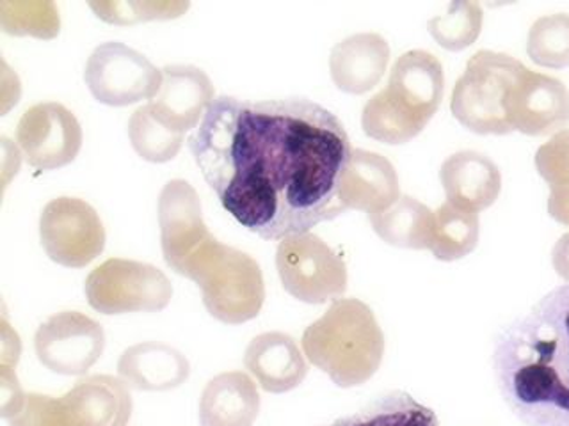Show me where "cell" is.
Returning <instances> with one entry per match:
<instances>
[{"mask_svg":"<svg viewBox=\"0 0 569 426\" xmlns=\"http://www.w3.org/2000/svg\"><path fill=\"white\" fill-rule=\"evenodd\" d=\"M189 148L222 209L260 239L305 235L347 210L340 183L351 141L333 112L307 98H216Z\"/></svg>","mask_w":569,"mask_h":426,"instance_id":"1","label":"cell"},{"mask_svg":"<svg viewBox=\"0 0 569 426\" xmlns=\"http://www.w3.org/2000/svg\"><path fill=\"white\" fill-rule=\"evenodd\" d=\"M493 372L527 426H569V284L551 290L498 334Z\"/></svg>","mask_w":569,"mask_h":426,"instance_id":"2","label":"cell"},{"mask_svg":"<svg viewBox=\"0 0 569 426\" xmlns=\"http://www.w3.org/2000/svg\"><path fill=\"white\" fill-rule=\"evenodd\" d=\"M159 224L166 263L200 286L210 315L228 313L249 301L262 268L249 254L221 244L210 233L191 183H166L159 197Z\"/></svg>","mask_w":569,"mask_h":426,"instance_id":"3","label":"cell"},{"mask_svg":"<svg viewBox=\"0 0 569 426\" xmlns=\"http://www.w3.org/2000/svg\"><path fill=\"white\" fill-rule=\"evenodd\" d=\"M301 345L313 366L347 389L376 375L385 355V334L365 302L338 298L307 327Z\"/></svg>","mask_w":569,"mask_h":426,"instance_id":"4","label":"cell"},{"mask_svg":"<svg viewBox=\"0 0 569 426\" xmlns=\"http://www.w3.org/2000/svg\"><path fill=\"white\" fill-rule=\"evenodd\" d=\"M443 91V68L432 53L426 50L402 53L393 64L387 88L365 105L363 132L385 144L411 141L440 109Z\"/></svg>","mask_w":569,"mask_h":426,"instance_id":"5","label":"cell"},{"mask_svg":"<svg viewBox=\"0 0 569 426\" xmlns=\"http://www.w3.org/2000/svg\"><path fill=\"white\" fill-rule=\"evenodd\" d=\"M132 396L121 378L94 375L61 398L31 393L9 426H127Z\"/></svg>","mask_w":569,"mask_h":426,"instance_id":"6","label":"cell"},{"mask_svg":"<svg viewBox=\"0 0 569 426\" xmlns=\"http://www.w3.org/2000/svg\"><path fill=\"white\" fill-rule=\"evenodd\" d=\"M525 70L527 67L507 53L477 52L453 88L450 102L453 118L479 135L511 133L507 100Z\"/></svg>","mask_w":569,"mask_h":426,"instance_id":"7","label":"cell"},{"mask_svg":"<svg viewBox=\"0 0 569 426\" xmlns=\"http://www.w3.org/2000/svg\"><path fill=\"white\" fill-rule=\"evenodd\" d=\"M89 306L102 315L162 311L173 297L164 272L148 263L112 257L97 266L84 284Z\"/></svg>","mask_w":569,"mask_h":426,"instance_id":"8","label":"cell"},{"mask_svg":"<svg viewBox=\"0 0 569 426\" xmlns=\"http://www.w3.org/2000/svg\"><path fill=\"white\" fill-rule=\"evenodd\" d=\"M276 268L287 293L307 304L338 301L347 290L346 263L313 233L281 240Z\"/></svg>","mask_w":569,"mask_h":426,"instance_id":"9","label":"cell"},{"mask_svg":"<svg viewBox=\"0 0 569 426\" xmlns=\"http://www.w3.org/2000/svg\"><path fill=\"white\" fill-rule=\"evenodd\" d=\"M84 80L98 102L127 106L153 100L162 85V71L127 44L109 41L91 53Z\"/></svg>","mask_w":569,"mask_h":426,"instance_id":"10","label":"cell"},{"mask_svg":"<svg viewBox=\"0 0 569 426\" xmlns=\"http://www.w3.org/2000/svg\"><path fill=\"white\" fill-rule=\"evenodd\" d=\"M40 239L44 253L68 268H82L106 248V230L97 210L77 197H58L41 212Z\"/></svg>","mask_w":569,"mask_h":426,"instance_id":"11","label":"cell"},{"mask_svg":"<svg viewBox=\"0 0 569 426\" xmlns=\"http://www.w3.org/2000/svg\"><path fill=\"white\" fill-rule=\"evenodd\" d=\"M34 346L44 368L76 377L88 373L102 357L106 333L102 325L89 316L77 311H64L38 328Z\"/></svg>","mask_w":569,"mask_h":426,"instance_id":"12","label":"cell"},{"mask_svg":"<svg viewBox=\"0 0 569 426\" xmlns=\"http://www.w3.org/2000/svg\"><path fill=\"white\" fill-rule=\"evenodd\" d=\"M17 142L27 164L53 171L71 164L82 146V129L61 103H38L18 123Z\"/></svg>","mask_w":569,"mask_h":426,"instance_id":"13","label":"cell"},{"mask_svg":"<svg viewBox=\"0 0 569 426\" xmlns=\"http://www.w3.org/2000/svg\"><path fill=\"white\" fill-rule=\"evenodd\" d=\"M507 120L512 132L550 135L569 123V91L560 80L523 71L507 100Z\"/></svg>","mask_w":569,"mask_h":426,"instance_id":"14","label":"cell"},{"mask_svg":"<svg viewBox=\"0 0 569 426\" xmlns=\"http://www.w3.org/2000/svg\"><path fill=\"white\" fill-rule=\"evenodd\" d=\"M213 85L209 75L196 67H166L162 85L150 102L160 123L178 133L198 126L212 105Z\"/></svg>","mask_w":569,"mask_h":426,"instance_id":"15","label":"cell"},{"mask_svg":"<svg viewBox=\"0 0 569 426\" xmlns=\"http://www.w3.org/2000/svg\"><path fill=\"white\" fill-rule=\"evenodd\" d=\"M399 200V176L390 160L372 151L352 150L340 183L343 206L372 215L385 212Z\"/></svg>","mask_w":569,"mask_h":426,"instance_id":"16","label":"cell"},{"mask_svg":"<svg viewBox=\"0 0 569 426\" xmlns=\"http://www.w3.org/2000/svg\"><path fill=\"white\" fill-rule=\"evenodd\" d=\"M447 203L479 213L498 200L502 174L493 160L479 151H459L445 160L440 171Z\"/></svg>","mask_w":569,"mask_h":426,"instance_id":"17","label":"cell"},{"mask_svg":"<svg viewBox=\"0 0 569 426\" xmlns=\"http://www.w3.org/2000/svg\"><path fill=\"white\" fill-rule=\"evenodd\" d=\"M390 61V44L376 32H361L338 43L329 55L331 79L343 93L363 94L379 84Z\"/></svg>","mask_w":569,"mask_h":426,"instance_id":"18","label":"cell"},{"mask_svg":"<svg viewBox=\"0 0 569 426\" xmlns=\"http://www.w3.org/2000/svg\"><path fill=\"white\" fill-rule=\"evenodd\" d=\"M244 364L260 387L274 395L296 389L308 373V364L298 343L283 333L254 337L246 348Z\"/></svg>","mask_w":569,"mask_h":426,"instance_id":"19","label":"cell"},{"mask_svg":"<svg viewBox=\"0 0 569 426\" xmlns=\"http://www.w3.org/2000/svg\"><path fill=\"white\" fill-rule=\"evenodd\" d=\"M118 373L129 389L169 390L182 386L191 375L186 355L164 343L130 346L118 363Z\"/></svg>","mask_w":569,"mask_h":426,"instance_id":"20","label":"cell"},{"mask_svg":"<svg viewBox=\"0 0 569 426\" xmlns=\"http://www.w3.org/2000/svg\"><path fill=\"white\" fill-rule=\"evenodd\" d=\"M258 413L257 384L242 372L221 373L201 395V426H253Z\"/></svg>","mask_w":569,"mask_h":426,"instance_id":"21","label":"cell"},{"mask_svg":"<svg viewBox=\"0 0 569 426\" xmlns=\"http://www.w3.org/2000/svg\"><path fill=\"white\" fill-rule=\"evenodd\" d=\"M373 231L388 245L402 248H429L435 212L411 195H402L393 206L369 215Z\"/></svg>","mask_w":569,"mask_h":426,"instance_id":"22","label":"cell"},{"mask_svg":"<svg viewBox=\"0 0 569 426\" xmlns=\"http://www.w3.org/2000/svg\"><path fill=\"white\" fill-rule=\"evenodd\" d=\"M325 426H440V419L432 408L420 404L405 390H391L358 413Z\"/></svg>","mask_w":569,"mask_h":426,"instance_id":"23","label":"cell"},{"mask_svg":"<svg viewBox=\"0 0 569 426\" xmlns=\"http://www.w3.org/2000/svg\"><path fill=\"white\" fill-rule=\"evenodd\" d=\"M479 215L468 210L456 209L450 203L441 204L435 213L429 251L440 262H458L476 251L479 244Z\"/></svg>","mask_w":569,"mask_h":426,"instance_id":"24","label":"cell"},{"mask_svg":"<svg viewBox=\"0 0 569 426\" xmlns=\"http://www.w3.org/2000/svg\"><path fill=\"white\" fill-rule=\"evenodd\" d=\"M129 138L138 155L153 164H164L173 160L183 142V133L174 132L160 123L150 105L133 112L129 121Z\"/></svg>","mask_w":569,"mask_h":426,"instance_id":"25","label":"cell"},{"mask_svg":"<svg viewBox=\"0 0 569 426\" xmlns=\"http://www.w3.org/2000/svg\"><path fill=\"white\" fill-rule=\"evenodd\" d=\"M527 53L538 67H569V14H548L530 27Z\"/></svg>","mask_w":569,"mask_h":426,"instance_id":"26","label":"cell"},{"mask_svg":"<svg viewBox=\"0 0 569 426\" xmlns=\"http://www.w3.org/2000/svg\"><path fill=\"white\" fill-rule=\"evenodd\" d=\"M436 43L447 50L467 49L479 38L482 29V9L476 2H453L443 14L427 23Z\"/></svg>","mask_w":569,"mask_h":426,"instance_id":"27","label":"cell"},{"mask_svg":"<svg viewBox=\"0 0 569 426\" xmlns=\"http://www.w3.org/2000/svg\"><path fill=\"white\" fill-rule=\"evenodd\" d=\"M0 26L8 34L36 36L50 40L58 36L59 13L53 2H0Z\"/></svg>","mask_w":569,"mask_h":426,"instance_id":"28","label":"cell"},{"mask_svg":"<svg viewBox=\"0 0 569 426\" xmlns=\"http://www.w3.org/2000/svg\"><path fill=\"white\" fill-rule=\"evenodd\" d=\"M98 18L116 26L148 22V20H171L182 17L189 2H162V0H129V2H89Z\"/></svg>","mask_w":569,"mask_h":426,"instance_id":"29","label":"cell"},{"mask_svg":"<svg viewBox=\"0 0 569 426\" xmlns=\"http://www.w3.org/2000/svg\"><path fill=\"white\" fill-rule=\"evenodd\" d=\"M536 169L550 189L569 186V130L556 133L539 148Z\"/></svg>","mask_w":569,"mask_h":426,"instance_id":"30","label":"cell"},{"mask_svg":"<svg viewBox=\"0 0 569 426\" xmlns=\"http://www.w3.org/2000/svg\"><path fill=\"white\" fill-rule=\"evenodd\" d=\"M22 387L18 384L17 373L13 368H0V407L2 417L11 419L22 410L26 404Z\"/></svg>","mask_w":569,"mask_h":426,"instance_id":"31","label":"cell"},{"mask_svg":"<svg viewBox=\"0 0 569 426\" xmlns=\"http://www.w3.org/2000/svg\"><path fill=\"white\" fill-rule=\"evenodd\" d=\"M22 352V343L20 337L14 333L8 320H2V354H0V368H13L20 359Z\"/></svg>","mask_w":569,"mask_h":426,"instance_id":"32","label":"cell"},{"mask_svg":"<svg viewBox=\"0 0 569 426\" xmlns=\"http://www.w3.org/2000/svg\"><path fill=\"white\" fill-rule=\"evenodd\" d=\"M551 263H553L557 274L569 283V233L560 236L559 242L553 247Z\"/></svg>","mask_w":569,"mask_h":426,"instance_id":"33","label":"cell"}]
</instances>
